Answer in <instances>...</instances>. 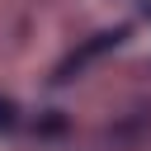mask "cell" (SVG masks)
<instances>
[{"instance_id":"obj_1","label":"cell","mask_w":151,"mask_h":151,"mask_svg":"<svg viewBox=\"0 0 151 151\" xmlns=\"http://www.w3.org/2000/svg\"><path fill=\"white\" fill-rule=\"evenodd\" d=\"M9 123H14V109H9L5 99H0V127H9Z\"/></svg>"}]
</instances>
